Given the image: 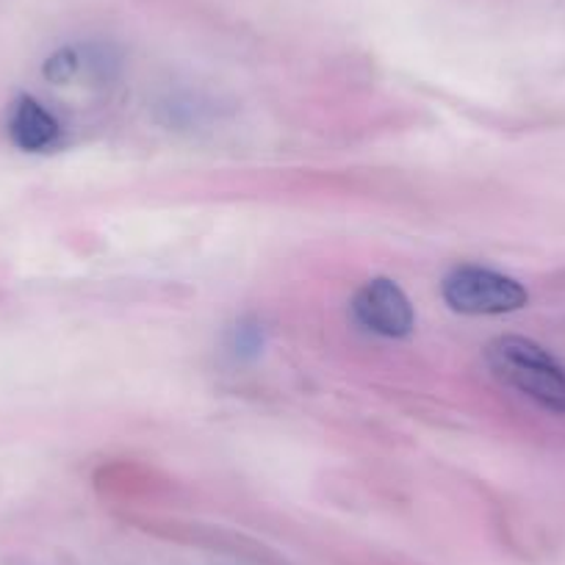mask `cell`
Here are the masks:
<instances>
[{
  "label": "cell",
  "instance_id": "obj_4",
  "mask_svg": "<svg viewBox=\"0 0 565 565\" xmlns=\"http://www.w3.org/2000/svg\"><path fill=\"white\" fill-rule=\"evenodd\" d=\"M7 136L23 153H51L64 145V122L34 95H20L7 111Z\"/></svg>",
  "mask_w": 565,
  "mask_h": 565
},
{
  "label": "cell",
  "instance_id": "obj_1",
  "mask_svg": "<svg viewBox=\"0 0 565 565\" xmlns=\"http://www.w3.org/2000/svg\"><path fill=\"white\" fill-rule=\"evenodd\" d=\"M486 363L493 377L543 411L565 416V366L526 335H497L486 344Z\"/></svg>",
  "mask_w": 565,
  "mask_h": 565
},
{
  "label": "cell",
  "instance_id": "obj_5",
  "mask_svg": "<svg viewBox=\"0 0 565 565\" xmlns=\"http://www.w3.org/2000/svg\"><path fill=\"white\" fill-rule=\"evenodd\" d=\"M266 324L260 322L258 317L247 313V317H238L231 328L225 330V339H222V347H225L227 355L236 363H255L266 350Z\"/></svg>",
  "mask_w": 565,
  "mask_h": 565
},
{
  "label": "cell",
  "instance_id": "obj_3",
  "mask_svg": "<svg viewBox=\"0 0 565 565\" xmlns=\"http://www.w3.org/2000/svg\"><path fill=\"white\" fill-rule=\"evenodd\" d=\"M350 311L358 328L380 339H407L416 330V308L391 277H372L363 282L352 297Z\"/></svg>",
  "mask_w": 565,
  "mask_h": 565
},
{
  "label": "cell",
  "instance_id": "obj_6",
  "mask_svg": "<svg viewBox=\"0 0 565 565\" xmlns=\"http://www.w3.org/2000/svg\"><path fill=\"white\" fill-rule=\"evenodd\" d=\"M211 103H200L198 95H170L161 108L170 114V125H200Z\"/></svg>",
  "mask_w": 565,
  "mask_h": 565
},
{
  "label": "cell",
  "instance_id": "obj_2",
  "mask_svg": "<svg viewBox=\"0 0 565 565\" xmlns=\"http://www.w3.org/2000/svg\"><path fill=\"white\" fill-rule=\"evenodd\" d=\"M441 297L463 317H504L530 302L524 282L480 264H460L449 269L441 280Z\"/></svg>",
  "mask_w": 565,
  "mask_h": 565
}]
</instances>
